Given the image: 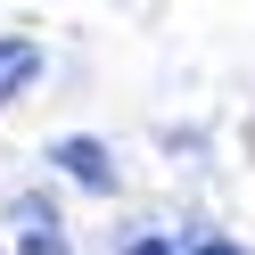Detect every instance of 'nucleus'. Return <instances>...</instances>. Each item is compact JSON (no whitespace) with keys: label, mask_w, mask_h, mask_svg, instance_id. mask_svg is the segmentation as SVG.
Instances as JSON below:
<instances>
[{"label":"nucleus","mask_w":255,"mask_h":255,"mask_svg":"<svg viewBox=\"0 0 255 255\" xmlns=\"http://www.w3.org/2000/svg\"><path fill=\"white\" fill-rule=\"evenodd\" d=\"M58 173H74V181H83V189H116V165H107V148H99V140H58Z\"/></svg>","instance_id":"nucleus-1"},{"label":"nucleus","mask_w":255,"mask_h":255,"mask_svg":"<svg viewBox=\"0 0 255 255\" xmlns=\"http://www.w3.org/2000/svg\"><path fill=\"white\" fill-rule=\"evenodd\" d=\"M33 74H41V50H33V41H0V99H17Z\"/></svg>","instance_id":"nucleus-2"},{"label":"nucleus","mask_w":255,"mask_h":255,"mask_svg":"<svg viewBox=\"0 0 255 255\" xmlns=\"http://www.w3.org/2000/svg\"><path fill=\"white\" fill-rule=\"evenodd\" d=\"M25 255H66V247H58L50 231H33V239H25Z\"/></svg>","instance_id":"nucleus-3"},{"label":"nucleus","mask_w":255,"mask_h":255,"mask_svg":"<svg viewBox=\"0 0 255 255\" xmlns=\"http://www.w3.org/2000/svg\"><path fill=\"white\" fill-rule=\"evenodd\" d=\"M124 255H173V247H165V239H132Z\"/></svg>","instance_id":"nucleus-4"},{"label":"nucleus","mask_w":255,"mask_h":255,"mask_svg":"<svg viewBox=\"0 0 255 255\" xmlns=\"http://www.w3.org/2000/svg\"><path fill=\"white\" fill-rule=\"evenodd\" d=\"M198 255H239V247H222V239H214V247H198Z\"/></svg>","instance_id":"nucleus-5"}]
</instances>
